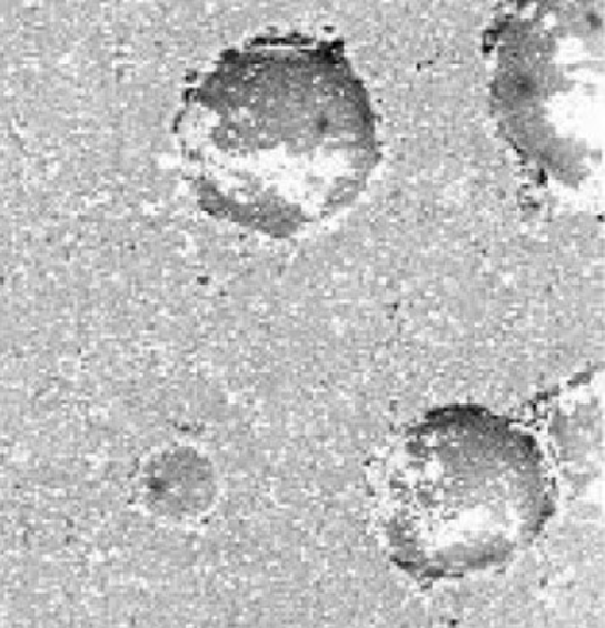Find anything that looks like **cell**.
Returning <instances> with one entry per match:
<instances>
[{
    "instance_id": "cell-2",
    "label": "cell",
    "mask_w": 605,
    "mask_h": 628,
    "mask_svg": "<svg viewBox=\"0 0 605 628\" xmlns=\"http://www.w3.org/2000/svg\"><path fill=\"white\" fill-rule=\"evenodd\" d=\"M547 445L525 422L473 402L430 408L388 447L377 517L388 559L416 581L495 570L556 512Z\"/></svg>"
},
{
    "instance_id": "cell-3",
    "label": "cell",
    "mask_w": 605,
    "mask_h": 628,
    "mask_svg": "<svg viewBox=\"0 0 605 628\" xmlns=\"http://www.w3.org/2000/svg\"><path fill=\"white\" fill-rule=\"evenodd\" d=\"M488 107L515 162L578 193L604 168L605 0H505L483 33Z\"/></svg>"
},
{
    "instance_id": "cell-1",
    "label": "cell",
    "mask_w": 605,
    "mask_h": 628,
    "mask_svg": "<svg viewBox=\"0 0 605 628\" xmlns=\"http://www.w3.org/2000/svg\"><path fill=\"white\" fill-rule=\"evenodd\" d=\"M202 211L261 238H300L356 205L381 165L373 94L340 39L266 33L225 48L173 123Z\"/></svg>"
}]
</instances>
